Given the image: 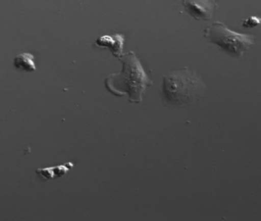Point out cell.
<instances>
[{
    "label": "cell",
    "mask_w": 261,
    "mask_h": 221,
    "mask_svg": "<svg viewBox=\"0 0 261 221\" xmlns=\"http://www.w3.org/2000/svg\"><path fill=\"white\" fill-rule=\"evenodd\" d=\"M161 92L166 105L183 107L205 97L207 90L201 77L185 67L164 76Z\"/></svg>",
    "instance_id": "6da1fadb"
},
{
    "label": "cell",
    "mask_w": 261,
    "mask_h": 221,
    "mask_svg": "<svg viewBox=\"0 0 261 221\" xmlns=\"http://www.w3.org/2000/svg\"><path fill=\"white\" fill-rule=\"evenodd\" d=\"M123 68L119 75H112L107 80L108 90L118 96L128 95L130 103H140L146 88L152 84L134 52L120 57Z\"/></svg>",
    "instance_id": "7a4b0ae2"
},
{
    "label": "cell",
    "mask_w": 261,
    "mask_h": 221,
    "mask_svg": "<svg viewBox=\"0 0 261 221\" xmlns=\"http://www.w3.org/2000/svg\"><path fill=\"white\" fill-rule=\"evenodd\" d=\"M203 36L208 42L227 54L230 57H242L255 42V36L234 33L225 24L216 21L206 27Z\"/></svg>",
    "instance_id": "3957f363"
},
{
    "label": "cell",
    "mask_w": 261,
    "mask_h": 221,
    "mask_svg": "<svg viewBox=\"0 0 261 221\" xmlns=\"http://www.w3.org/2000/svg\"><path fill=\"white\" fill-rule=\"evenodd\" d=\"M184 9L196 20H210L217 4L214 0H182Z\"/></svg>",
    "instance_id": "277c9868"
},
{
    "label": "cell",
    "mask_w": 261,
    "mask_h": 221,
    "mask_svg": "<svg viewBox=\"0 0 261 221\" xmlns=\"http://www.w3.org/2000/svg\"><path fill=\"white\" fill-rule=\"evenodd\" d=\"M124 37L121 34H115L113 36L105 35L102 37L98 38L97 40V45L101 47H108L111 49L113 55L116 57H121L122 54V46H123Z\"/></svg>",
    "instance_id": "5b68a950"
},
{
    "label": "cell",
    "mask_w": 261,
    "mask_h": 221,
    "mask_svg": "<svg viewBox=\"0 0 261 221\" xmlns=\"http://www.w3.org/2000/svg\"><path fill=\"white\" fill-rule=\"evenodd\" d=\"M74 165L72 163H66L65 165H59L56 167H50V168H43V169H38L36 170V174L42 179L54 180L56 178H59L61 176L67 174Z\"/></svg>",
    "instance_id": "8992f818"
},
{
    "label": "cell",
    "mask_w": 261,
    "mask_h": 221,
    "mask_svg": "<svg viewBox=\"0 0 261 221\" xmlns=\"http://www.w3.org/2000/svg\"><path fill=\"white\" fill-rule=\"evenodd\" d=\"M14 66L19 70L25 72L36 71L34 56L30 53H22L14 58Z\"/></svg>",
    "instance_id": "52a82bcc"
},
{
    "label": "cell",
    "mask_w": 261,
    "mask_h": 221,
    "mask_svg": "<svg viewBox=\"0 0 261 221\" xmlns=\"http://www.w3.org/2000/svg\"><path fill=\"white\" fill-rule=\"evenodd\" d=\"M260 24V19L256 17H249L248 19L243 21V27L245 28H253Z\"/></svg>",
    "instance_id": "ba28073f"
}]
</instances>
